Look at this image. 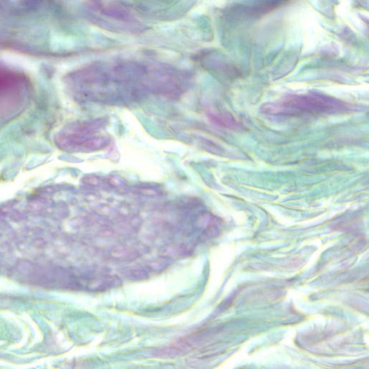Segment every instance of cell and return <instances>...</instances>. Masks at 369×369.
<instances>
[{
    "label": "cell",
    "instance_id": "6da1fadb",
    "mask_svg": "<svg viewBox=\"0 0 369 369\" xmlns=\"http://www.w3.org/2000/svg\"><path fill=\"white\" fill-rule=\"evenodd\" d=\"M351 108V105L337 98L310 93L288 95L278 102L264 104L261 111L272 116H302L333 115Z\"/></svg>",
    "mask_w": 369,
    "mask_h": 369
}]
</instances>
